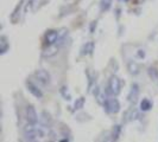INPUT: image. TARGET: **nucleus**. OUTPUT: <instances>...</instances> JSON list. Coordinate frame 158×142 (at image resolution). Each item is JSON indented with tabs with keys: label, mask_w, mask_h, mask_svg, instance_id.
<instances>
[{
	"label": "nucleus",
	"mask_w": 158,
	"mask_h": 142,
	"mask_svg": "<svg viewBox=\"0 0 158 142\" xmlns=\"http://www.w3.org/2000/svg\"><path fill=\"white\" fill-rule=\"evenodd\" d=\"M50 142H54V141H50Z\"/></svg>",
	"instance_id": "22"
},
{
	"label": "nucleus",
	"mask_w": 158,
	"mask_h": 142,
	"mask_svg": "<svg viewBox=\"0 0 158 142\" xmlns=\"http://www.w3.org/2000/svg\"><path fill=\"white\" fill-rule=\"evenodd\" d=\"M112 6V0H101L100 2V7L101 11H108Z\"/></svg>",
	"instance_id": "15"
},
{
	"label": "nucleus",
	"mask_w": 158,
	"mask_h": 142,
	"mask_svg": "<svg viewBox=\"0 0 158 142\" xmlns=\"http://www.w3.org/2000/svg\"><path fill=\"white\" fill-rule=\"evenodd\" d=\"M149 75L153 79H158V71L155 68H149Z\"/></svg>",
	"instance_id": "18"
},
{
	"label": "nucleus",
	"mask_w": 158,
	"mask_h": 142,
	"mask_svg": "<svg viewBox=\"0 0 158 142\" xmlns=\"http://www.w3.org/2000/svg\"><path fill=\"white\" fill-rule=\"evenodd\" d=\"M127 70H128V72H130L131 75L135 76V75L139 73L140 69H139V65L135 63V62H133V61H128V62H127Z\"/></svg>",
	"instance_id": "10"
},
{
	"label": "nucleus",
	"mask_w": 158,
	"mask_h": 142,
	"mask_svg": "<svg viewBox=\"0 0 158 142\" xmlns=\"http://www.w3.org/2000/svg\"><path fill=\"white\" fill-rule=\"evenodd\" d=\"M33 76L36 77V79L40 82V84L43 85H48L51 81V77H50V73L48 72L47 70H43V69H38L33 72Z\"/></svg>",
	"instance_id": "6"
},
{
	"label": "nucleus",
	"mask_w": 158,
	"mask_h": 142,
	"mask_svg": "<svg viewBox=\"0 0 158 142\" xmlns=\"http://www.w3.org/2000/svg\"><path fill=\"white\" fill-rule=\"evenodd\" d=\"M120 133H121V127L119 126H115L114 128H113V132H112V137L117 141L119 139V136H120Z\"/></svg>",
	"instance_id": "16"
},
{
	"label": "nucleus",
	"mask_w": 158,
	"mask_h": 142,
	"mask_svg": "<svg viewBox=\"0 0 158 142\" xmlns=\"http://www.w3.org/2000/svg\"><path fill=\"white\" fill-rule=\"evenodd\" d=\"M24 134H25V137L29 142H35L37 139H40V137H44V130L42 128H38L36 124H31V123H27L25 126V129H24Z\"/></svg>",
	"instance_id": "1"
},
{
	"label": "nucleus",
	"mask_w": 158,
	"mask_h": 142,
	"mask_svg": "<svg viewBox=\"0 0 158 142\" xmlns=\"http://www.w3.org/2000/svg\"><path fill=\"white\" fill-rule=\"evenodd\" d=\"M60 33L58 31H56V30H50V31H48L45 34H44V45L45 46H51V45H54L56 44L58 40H60Z\"/></svg>",
	"instance_id": "4"
},
{
	"label": "nucleus",
	"mask_w": 158,
	"mask_h": 142,
	"mask_svg": "<svg viewBox=\"0 0 158 142\" xmlns=\"http://www.w3.org/2000/svg\"><path fill=\"white\" fill-rule=\"evenodd\" d=\"M101 142H115V140H114L112 136H108V137H105Z\"/></svg>",
	"instance_id": "19"
},
{
	"label": "nucleus",
	"mask_w": 158,
	"mask_h": 142,
	"mask_svg": "<svg viewBox=\"0 0 158 142\" xmlns=\"http://www.w3.org/2000/svg\"><path fill=\"white\" fill-rule=\"evenodd\" d=\"M152 108V103L148 98H143L140 102V110L142 111H149Z\"/></svg>",
	"instance_id": "12"
},
{
	"label": "nucleus",
	"mask_w": 158,
	"mask_h": 142,
	"mask_svg": "<svg viewBox=\"0 0 158 142\" xmlns=\"http://www.w3.org/2000/svg\"><path fill=\"white\" fill-rule=\"evenodd\" d=\"M35 142H38V141H35Z\"/></svg>",
	"instance_id": "21"
},
{
	"label": "nucleus",
	"mask_w": 158,
	"mask_h": 142,
	"mask_svg": "<svg viewBox=\"0 0 158 142\" xmlns=\"http://www.w3.org/2000/svg\"><path fill=\"white\" fill-rule=\"evenodd\" d=\"M25 85H26V88H27L29 93H30L31 95H33L36 98H40H40L43 97V93L40 91V88L37 87L32 81H29V79H27V81H26V83H25Z\"/></svg>",
	"instance_id": "7"
},
{
	"label": "nucleus",
	"mask_w": 158,
	"mask_h": 142,
	"mask_svg": "<svg viewBox=\"0 0 158 142\" xmlns=\"http://www.w3.org/2000/svg\"><path fill=\"white\" fill-rule=\"evenodd\" d=\"M25 118H26L27 123H31V124H36L38 122V115L36 112L35 107L31 104H27L25 107Z\"/></svg>",
	"instance_id": "3"
},
{
	"label": "nucleus",
	"mask_w": 158,
	"mask_h": 142,
	"mask_svg": "<svg viewBox=\"0 0 158 142\" xmlns=\"http://www.w3.org/2000/svg\"><path fill=\"white\" fill-rule=\"evenodd\" d=\"M93 49H94V45H93V41H89L87 43L85 46H83V50H82V55H89L93 52Z\"/></svg>",
	"instance_id": "13"
},
{
	"label": "nucleus",
	"mask_w": 158,
	"mask_h": 142,
	"mask_svg": "<svg viewBox=\"0 0 158 142\" xmlns=\"http://www.w3.org/2000/svg\"><path fill=\"white\" fill-rule=\"evenodd\" d=\"M103 107L106 108V110L108 112H111V114H118L120 111V103H119V101L115 97L107 98L105 104H103Z\"/></svg>",
	"instance_id": "5"
},
{
	"label": "nucleus",
	"mask_w": 158,
	"mask_h": 142,
	"mask_svg": "<svg viewBox=\"0 0 158 142\" xmlns=\"http://www.w3.org/2000/svg\"><path fill=\"white\" fill-rule=\"evenodd\" d=\"M0 45H1V46H0V52H1V53H5L8 49L7 40H6L5 37H1V39H0Z\"/></svg>",
	"instance_id": "14"
},
{
	"label": "nucleus",
	"mask_w": 158,
	"mask_h": 142,
	"mask_svg": "<svg viewBox=\"0 0 158 142\" xmlns=\"http://www.w3.org/2000/svg\"><path fill=\"white\" fill-rule=\"evenodd\" d=\"M138 117H139V112H138V110L135 108H131V109H128L125 112V118H126L127 122L128 121H135Z\"/></svg>",
	"instance_id": "9"
},
{
	"label": "nucleus",
	"mask_w": 158,
	"mask_h": 142,
	"mask_svg": "<svg viewBox=\"0 0 158 142\" xmlns=\"http://www.w3.org/2000/svg\"><path fill=\"white\" fill-rule=\"evenodd\" d=\"M139 97V85L137 83H133L131 85V90L128 93V96H127V100L130 103H135Z\"/></svg>",
	"instance_id": "8"
},
{
	"label": "nucleus",
	"mask_w": 158,
	"mask_h": 142,
	"mask_svg": "<svg viewBox=\"0 0 158 142\" xmlns=\"http://www.w3.org/2000/svg\"><path fill=\"white\" fill-rule=\"evenodd\" d=\"M83 104H85V98H83V97H80L79 100H76V102H75V104H74L75 110H79V109H81V108L83 107Z\"/></svg>",
	"instance_id": "17"
},
{
	"label": "nucleus",
	"mask_w": 158,
	"mask_h": 142,
	"mask_svg": "<svg viewBox=\"0 0 158 142\" xmlns=\"http://www.w3.org/2000/svg\"><path fill=\"white\" fill-rule=\"evenodd\" d=\"M108 90H110V94L113 96H118L120 94V90H121V81L117 76H112L110 81H108Z\"/></svg>",
	"instance_id": "2"
},
{
	"label": "nucleus",
	"mask_w": 158,
	"mask_h": 142,
	"mask_svg": "<svg viewBox=\"0 0 158 142\" xmlns=\"http://www.w3.org/2000/svg\"><path fill=\"white\" fill-rule=\"evenodd\" d=\"M157 84H158V79H157Z\"/></svg>",
	"instance_id": "20"
},
{
	"label": "nucleus",
	"mask_w": 158,
	"mask_h": 142,
	"mask_svg": "<svg viewBox=\"0 0 158 142\" xmlns=\"http://www.w3.org/2000/svg\"><path fill=\"white\" fill-rule=\"evenodd\" d=\"M94 96H95V98L98 100V102L100 103V104H105L106 100H107V98H105V94H103L102 90H101L99 87H96L94 89Z\"/></svg>",
	"instance_id": "11"
}]
</instances>
